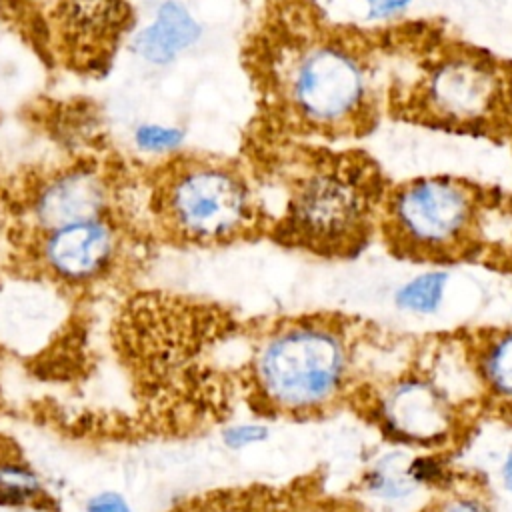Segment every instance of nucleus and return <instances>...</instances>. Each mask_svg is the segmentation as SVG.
<instances>
[{
  "label": "nucleus",
  "instance_id": "obj_14",
  "mask_svg": "<svg viewBox=\"0 0 512 512\" xmlns=\"http://www.w3.org/2000/svg\"><path fill=\"white\" fill-rule=\"evenodd\" d=\"M450 284V274L444 268L424 270L404 280L392 294L394 306L406 314L430 316L436 314L444 302Z\"/></svg>",
  "mask_w": 512,
  "mask_h": 512
},
{
  "label": "nucleus",
  "instance_id": "obj_16",
  "mask_svg": "<svg viewBox=\"0 0 512 512\" xmlns=\"http://www.w3.org/2000/svg\"><path fill=\"white\" fill-rule=\"evenodd\" d=\"M408 474L420 490H448L452 470L446 460L432 452H420L408 456Z\"/></svg>",
  "mask_w": 512,
  "mask_h": 512
},
{
  "label": "nucleus",
  "instance_id": "obj_20",
  "mask_svg": "<svg viewBox=\"0 0 512 512\" xmlns=\"http://www.w3.org/2000/svg\"><path fill=\"white\" fill-rule=\"evenodd\" d=\"M86 512H132L128 500L112 490H104L94 494L86 502Z\"/></svg>",
  "mask_w": 512,
  "mask_h": 512
},
{
  "label": "nucleus",
  "instance_id": "obj_2",
  "mask_svg": "<svg viewBox=\"0 0 512 512\" xmlns=\"http://www.w3.org/2000/svg\"><path fill=\"white\" fill-rule=\"evenodd\" d=\"M392 118L438 132L512 140V60L436 22L384 26Z\"/></svg>",
  "mask_w": 512,
  "mask_h": 512
},
{
  "label": "nucleus",
  "instance_id": "obj_23",
  "mask_svg": "<svg viewBox=\"0 0 512 512\" xmlns=\"http://www.w3.org/2000/svg\"><path fill=\"white\" fill-rule=\"evenodd\" d=\"M14 6L18 8H26V10H34V12H40V10H50V8H56L60 0H10Z\"/></svg>",
  "mask_w": 512,
  "mask_h": 512
},
{
  "label": "nucleus",
  "instance_id": "obj_3",
  "mask_svg": "<svg viewBox=\"0 0 512 512\" xmlns=\"http://www.w3.org/2000/svg\"><path fill=\"white\" fill-rule=\"evenodd\" d=\"M256 160L282 176L280 232L294 244L342 252L360 244L382 212L378 164L356 148L250 134Z\"/></svg>",
  "mask_w": 512,
  "mask_h": 512
},
{
  "label": "nucleus",
  "instance_id": "obj_21",
  "mask_svg": "<svg viewBox=\"0 0 512 512\" xmlns=\"http://www.w3.org/2000/svg\"><path fill=\"white\" fill-rule=\"evenodd\" d=\"M412 0H364L368 18L388 20L394 16H402V12L410 6Z\"/></svg>",
  "mask_w": 512,
  "mask_h": 512
},
{
  "label": "nucleus",
  "instance_id": "obj_5",
  "mask_svg": "<svg viewBox=\"0 0 512 512\" xmlns=\"http://www.w3.org/2000/svg\"><path fill=\"white\" fill-rule=\"evenodd\" d=\"M348 370L350 350L342 332L316 322L276 330L254 362L262 396L284 412H308L332 402Z\"/></svg>",
  "mask_w": 512,
  "mask_h": 512
},
{
  "label": "nucleus",
  "instance_id": "obj_13",
  "mask_svg": "<svg viewBox=\"0 0 512 512\" xmlns=\"http://www.w3.org/2000/svg\"><path fill=\"white\" fill-rule=\"evenodd\" d=\"M0 506L40 510L54 506L40 476L12 452H0Z\"/></svg>",
  "mask_w": 512,
  "mask_h": 512
},
{
  "label": "nucleus",
  "instance_id": "obj_22",
  "mask_svg": "<svg viewBox=\"0 0 512 512\" xmlns=\"http://www.w3.org/2000/svg\"><path fill=\"white\" fill-rule=\"evenodd\" d=\"M498 480H500V486L508 494H512V446H508L506 452L502 454V460L498 466Z\"/></svg>",
  "mask_w": 512,
  "mask_h": 512
},
{
  "label": "nucleus",
  "instance_id": "obj_15",
  "mask_svg": "<svg viewBox=\"0 0 512 512\" xmlns=\"http://www.w3.org/2000/svg\"><path fill=\"white\" fill-rule=\"evenodd\" d=\"M486 390L500 402L512 404V328L494 336L478 360Z\"/></svg>",
  "mask_w": 512,
  "mask_h": 512
},
{
  "label": "nucleus",
  "instance_id": "obj_6",
  "mask_svg": "<svg viewBox=\"0 0 512 512\" xmlns=\"http://www.w3.org/2000/svg\"><path fill=\"white\" fill-rule=\"evenodd\" d=\"M484 192L458 176H418L390 188L382 202L384 226L402 250L444 256L472 236Z\"/></svg>",
  "mask_w": 512,
  "mask_h": 512
},
{
  "label": "nucleus",
  "instance_id": "obj_7",
  "mask_svg": "<svg viewBox=\"0 0 512 512\" xmlns=\"http://www.w3.org/2000/svg\"><path fill=\"white\" fill-rule=\"evenodd\" d=\"M36 266L56 282L82 286L102 278L120 250V230L108 218L34 232Z\"/></svg>",
  "mask_w": 512,
  "mask_h": 512
},
{
  "label": "nucleus",
  "instance_id": "obj_12",
  "mask_svg": "<svg viewBox=\"0 0 512 512\" xmlns=\"http://www.w3.org/2000/svg\"><path fill=\"white\" fill-rule=\"evenodd\" d=\"M406 450H390L378 456L360 476V490L380 504H404L422 492L408 474Z\"/></svg>",
  "mask_w": 512,
  "mask_h": 512
},
{
  "label": "nucleus",
  "instance_id": "obj_1",
  "mask_svg": "<svg viewBox=\"0 0 512 512\" xmlns=\"http://www.w3.org/2000/svg\"><path fill=\"white\" fill-rule=\"evenodd\" d=\"M244 66L258 102L250 134L338 144L386 114L384 26L338 22L314 0H266Z\"/></svg>",
  "mask_w": 512,
  "mask_h": 512
},
{
  "label": "nucleus",
  "instance_id": "obj_10",
  "mask_svg": "<svg viewBox=\"0 0 512 512\" xmlns=\"http://www.w3.org/2000/svg\"><path fill=\"white\" fill-rule=\"evenodd\" d=\"M56 12L62 44L84 62L114 46L130 18L124 0H60Z\"/></svg>",
  "mask_w": 512,
  "mask_h": 512
},
{
  "label": "nucleus",
  "instance_id": "obj_9",
  "mask_svg": "<svg viewBox=\"0 0 512 512\" xmlns=\"http://www.w3.org/2000/svg\"><path fill=\"white\" fill-rule=\"evenodd\" d=\"M380 420L394 440L432 448L450 434L454 410L432 382L404 378L382 396Z\"/></svg>",
  "mask_w": 512,
  "mask_h": 512
},
{
  "label": "nucleus",
  "instance_id": "obj_18",
  "mask_svg": "<svg viewBox=\"0 0 512 512\" xmlns=\"http://www.w3.org/2000/svg\"><path fill=\"white\" fill-rule=\"evenodd\" d=\"M270 438V428L262 422H236L222 430V444L230 450H246Z\"/></svg>",
  "mask_w": 512,
  "mask_h": 512
},
{
  "label": "nucleus",
  "instance_id": "obj_4",
  "mask_svg": "<svg viewBox=\"0 0 512 512\" xmlns=\"http://www.w3.org/2000/svg\"><path fill=\"white\" fill-rule=\"evenodd\" d=\"M152 208L160 226L194 244H218L246 234L260 202L246 168L230 158L180 154L156 174Z\"/></svg>",
  "mask_w": 512,
  "mask_h": 512
},
{
  "label": "nucleus",
  "instance_id": "obj_19",
  "mask_svg": "<svg viewBox=\"0 0 512 512\" xmlns=\"http://www.w3.org/2000/svg\"><path fill=\"white\" fill-rule=\"evenodd\" d=\"M430 512H494V508L478 492L446 490Z\"/></svg>",
  "mask_w": 512,
  "mask_h": 512
},
{
  "label": "nucleus",
  "instance_id": "obj_8",
  "mask_svg": "<svg viewBox=\"0 0 512 512\" xmlns=\"http://www.w3.org/2000/svg\"><path fill=\"white\" fill-rule=\"evenodd\" d=\"M110 208L112 184L92 164H74L48 174L32 188L26 202L34 232L108 218Z\"/></svg>",
  "mask_w": 512,
  "mask_h": 512
},
{
  "label": "nucleus",
  "instance_id": "obj_11",
  "mask_svg": "<svg viewBox=\"0 0 512 512\" xmlns=\"http://www.w3.org/2000/svg\"><path fill=\"white\" fill-rule=\"evenodd\" d=\"M200 36V26L194 16L176 0H166L154 22L144 28L136 40L134 50L150 64H170L180 52L192 46Z\"/></svg>",
  "mask_w": 512,
  "mask_h": 512
},
{
  "label": "nucleus",
  "instance_id": "obj_17",
  "mask_svg": "<svg viewBox=\"0 0 512 512\" xmlns=\"http://www.w3.org/2000/svg\"><path fill=\"white\" fill-rule=\"evenodd\" d=\"M134 140L140 150L150 152V154H166L176 150L184 134L178 128L172 126H160V124H142L134 132Z\"/></svg>",
  "mask_w": 512,
  "mask_h": 512
}]
</instances>
